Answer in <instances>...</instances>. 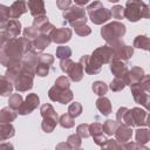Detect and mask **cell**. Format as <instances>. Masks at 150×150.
I'll return each instance as SVG.
<instances>
[{
	"label": "cell",
	"instance_id": "cell-55",
	"mask_svg": "<svg viewBox=\"0 0 150 150\" xmlns=\"http://www.w3.org/2000/svg\"><path fill=\"white\" fill-rule=\"evenodd\" d=\"M56 149H57V150H59V149H70V146H69V144H68L67 142H63V143L57 144V145H56Z\"/></svg>",
	"mask_w": 150,
	"mask_h": 150
},
{
	"label": "cell",
	"instance_id": "cell-33",
	"mask_svg": "<svg viewBox=\"0 0 150 150\" xmlns=\"http://www.w3.org/2000/svg\"><path fill=\"white\" fill-rule=\"evenodd\" d=\"M120 123L117 121H112V120H107L104 123H103V132L108 136H112L115 135L117 128H118Z\"/></svg>",
	"mask_w": 150,
	"mask_h": 150
},
{
	"label": "cell",
	"instance_id": "cell-11",
	"mask_svg": "<svg viewBox=\"0 0 150 150\" xmlns=\"http://www.w3.org/2000/svg\"><path fill=\"white\" fill-rule=\"evenodd\" d=\"M130 89H131V94L135 102L143 105L146 110L150 111V95L146 94V91L142 88V86L139 83H136V84H132Z\"/></svg>",
	"mask_w": 150,
	"mask_h": 150
},
{
	"label": "cell",
	"instance_id": "cell-50",
	"mask_svg": "<svg viewBox=\"0 0 150 150\" xmlns=\"http://www.w3.org/2000/svg\"><path fill=\"white\" fill-rule=\"evenodd\" d=\"M124 149H131V150H134V149L148 150V148L145 146V144H141V143H138V142H131V143L127 142V143H124Z\"/></svg>",
	"mask_w": 150,
	"mask_h": 150
},
{
	"label": "cell",
	"instance_id": "cell-45",
	"mask_svg": "<svg viewBox=\"0 0 150 150\" xmlns=\"http://www.w3.org/2000/svg\"><path fill=\"white\" fill-rule=\"evenodd\" d=\"M89 132L90 136H98L101 134H103V125L98 122H94L91 124H89Z\"/></svg>",
	"mask_w": 150,
	"mask_h": 150
},
{
	"label": "cell",
	"instance_id": "cell-37",
	"mask_svg": "<svg viewBox=\"0 0 150 150\" xmlns=\"http://www.w3.org/2000/svg\"><path fill=\"white\" fill-rule=\"evenodd\" d=\"M59 123L62 128H66V129H69V128H73L75 125V122H74V117L70 116L68 112L67 114H63L60 116L59 118Z\"/></svg>",
	"mask_w": 150,
	"mask_h": 150
},
{
	"label": "cell",
	"instance_id": "cell-4",
	"mask_svg": "<svg viewBox=\"0 0 150 150\" xmlns=\"http://www.w3.org/2000/svg\"><path fill=\"white\" fill-rule=\"evenodd\" d=\"M87 13L89 15L90 21L94 25H102L111 18V11L105 8L100 1L91 2L87 7Z\"/></svg>",
	"mask_w": 150,
	"mask_h": 150
},
{
	"label": "cell",
	"instance_id": "cell-29",
	"mask_svg": "<svg viewBox=\"0 0 150 150\" xmlns=\"http://www.w3.org/2000/svg\"><path fill=\"white\" fill-rule=\"evenodd\" d=\"M14 89V84L12 81H9L5 75L0 79V94L1 96H9Z\"/></svg>",
	"mask_w": 150,
	"mask_h": 150
},
{
	"label": "cell",
	"instance_id": "cell-25",
	"mask_svg": "<svg viewBox=\"0 0 150 150\" xmlns=\"http://www.w3.org/2000/svg\"><path fill=\"white\" fill-rule=\"evenodd\" d=\"M131 114H132V118L135 122V127H144L146 125V111L144 109H141L138 107H135L131 109Z\"/></svg>",
	"mask_w": 150,
	"mask_h": 150
},
{
	"label": "cell",
	"instance_id": "cell-44",
	"mask_svg": "<svg viewBox=\"0 0 150 150\" xmlns=\"http://www.w3.org/2000/svg\"><path fill=\"white\" fill-rule=\"evenodd\" d=\"M124 7H122L121 5H115L110 11H111V16L114 19H117V20H121L123 19L125 15H124Z\"/></svg>",
	"mask_w": 150,
	"mask_h": 150
},
{
	"label": "cell",
	"instance_id": "cell-60",
	"mask_svg": "<svg viewBox=\"0 0 150 150\" xmlns=\"http://www.w3.org/2000/svg\"><path fill=\"white\" fill-rule=\"evenodd\" d=\"M149 52H150V50H149Z\"/></svg>",
	"mask_w": 150,
	"mask_h": 150
},
{
	"label": "cell",
	"instance_id": "cell-28",
	"mask_svg": "<svg viewBox=\"0 0 150 150\" xmlns=\"http://www.w3.org/2000/svg\"><path fill=\"white\" fill-rule=\"evenodd\" d=\"M15 135V129L11 123H0V139L4 142Z\"/></svg>",
	"mask_w": 150,
	"mask_h": 150
},
{
	"label": "cell",
	"instance_id": "cell-17",
	"mask_svg": "<svg viewBox=\"0 0 150 150\" xmlns=\"http://www.w3.org/2000/svg\"><path fill=\"white\" fill-rule=\"evenodd\" d=\"M144 69L141 68V67H132L130 70H128V73L124 75V81H125V84L131 87L132 84H136V83H139L141 80L143 79L144 76Z\"/></svg>",
	"mask_w": 150,
	"mask_h": 150
},
{
	"label": "cell",
	"instance_id": "cell-15",
	"mask_svg": "<svg viewBox=\"0 0 150 150\" xmlns=\"http://www.w3.org/2000/svg\"><path fill=\"white\" fill-rule=\"evenodd\" d=\"M33 26L39 30L40 34L50 35V33L55 29V26L49 22V19L47 18V15H42V16L35 18L34 21H33Z\"/></svg>",
	"mask_w": 150,
	"mask_h": 150
},
{
	"label": "cell",
	"instance_id": "cell-36",
	"mask_svg": "<svg viewBox=\"0 0 150 150\" xmlns=\"http://www.w3.org/2000/svg\"><path fill=\"white\" fill-rule=\"evenodd\" d=\"M108 86L103 81H95L93 83V91L98 96H104L108 91Z\"/></svg>",
	"mask_w": 150,
	"mask_h": 150
},
{
	"label": "cell",
	"instance_id": "cell-14",
	"mask_svg": "<svg viewBox=\"0 0 150 150\" xmlns=\"http://www.w3.org/2000/svg\"><path fill=\"white\" fill-rule=\"evenodd\" d=\"M73 32L70 28L67 27H61V28H55L52 33H50V38L52 41L57 43V45H63L67 43L70 39H71Z\"/></svg>",
	"mask_w": 150,
	"mask_h": 150
},
{
	"label": "cell",
	"instance_id": "cell-49",
	"mask_svg": "<svg viewBox=\"0 0 150 150\" xmlns=\"http://www.w3.org/2000/svg\"><path fill=\"white\" fill-rule=\"evenodd\" d=\"M55 86L62 89H68L70 88V79H68L67 76H59L55 81Z\"/></svg>",
	"mask_w": 150,
	"mask_h": 150
},
{
	"label": "cell",
	"instance_id": "cell-18",
	"mask_svg": "<svg viewBox=\"0 0 150 150\" xmlns=\"http://www.w3.org/2000/svg\"><path fill=\"white\" fill-rule=\"evenodd\" d=\"M116 121L120 124H127L129 127H135V122L132 118L131 109H128L125 107H121L116 112Z\"/></svg>",
	"mask_w": 150,
	"mask_h": 150
},
{
	"label": "cell",
	"instance_id": "cell-54",
	"mask_svg": "<svg viewBox=\"0 0 150 150\" xmlns=\"http://www.w3.org/2000/svg\"><path fill=\"white\" fill-rule=\"evenodd\" d=\"M93 138H94V142H95V144H97L98 146H102V145H103V144H104V143L108 141L103 134H101V135H98V136H94Z\"/></svg>",
	"mask_w": 150,
	"mask_h": 150
},
{
	"label": "cell",
	"instance_id": "cell-22",
	"mask_svg": "<svg viewBox=\"0 0 150 150\" xmlns=\"http://www.w3.org/2000/svg\"><path fill=\"white\" fill-rule=\"evenodd\" d=\"M128 70V66L122 60H112L110 62V71L115 75V77H124Z\"/></svg>",
	"mask_w": 150,
	"mask_h": 150
},
{
	"label": "cell",
	"instance_id": "cell-59",
	"mask_svg": "<svg viewBox=\"0 0 150 150\" xmlns=\"http://www.w3.org/2000/svg\"><path fill=\"white\" fill-rule=\"evenodd\" d=\"M108 1H109V2H118L120 0H108Z\"/></svg>",
	"mask_w": 150,
	"mask_h": 150
},
{
	"label": "cell",
	"instance_id": "cell-56",
	"mask_svg": "<svg viewBox=\"0 0 150 150\" xmlns=\"http://www.w3.org/2000/svg\"><path fill=\"white\" fill-rule=\"evenodd\" d=\"M75 1V5H77V6H84V5H87L90 0H74Z\"/></svg>",
	"mask_w": 150,
	"mask_h": 150
},
{
	"label": "cell",
	"instance_id": "cell-53",
	"mask_svg": "<svg viewBox=\"0 0 150 150\" xmlns=\"http://www.w3.org/2000/svg\"><path fill=\"white\" fill-rule=\"evenodd\" d=\"M56 6L61 11H66L71 6V0H56Z\"/></svg>",
	"mask_w": 150,
	"mask_h": 150
},
{
	"label": "cell",
	"instance_id": "cell-52",
	"mask_svg": "<svg viewBox=\"0 0 150 150\" xmlns=\"http://www.w3.org/2000/svg\"><path fill=\"white\" fill-rule=\"evenodd\" d=\"M139 84L142 86V88H143L146 93L150 94V75H144L143 79L141 80Z\"/></svg>",
	"mask_w": 150,
	"mask_h": 150
},
{
	"label": "cell",
	"instance_id": "cell-30",
	"mask_svg": "<svg viewBox=\"0 0 150 150\" xmlns=\"http://www.w3.org/2000/svg\"><path fill=\"white\" fill-rule=\"evenodd\" d=\"M134 48H138L142 50H150V38L146 35H137L134 39Z\"/></svg>",
	"mask_w": 150,
	"mask_h": 150
},
{
	"label": "cell",
	"instance_id": "cell-20",
	"mask_svg": "<svg viewBox=\"0 0 150 150\" xmlns=\"http://www.w3.org/2000/svg\"><path fill=\"white\" fill-rule=\"evenodd\" d=\"M28 11L27 8V4L25 0H16L14 1L11 6H9V14H11V19H18L20 18L22 14H25Z\"/></svg>",
	"mask_w": 150,
	"mask_h": 150
},
{
	"label": "cell",
	"instance_id": "cell-41",
	"mask_svg": "<svg viewBox=\"0 0 150 150\" xmlns=\"http://www.w3.org/2000/svg\"><path fill=\"white\" fill-rule=\"evenodd\" d=\"M82 110H83L82 104L79 103V102H74V103H71V104L68 107V114H69L70 116H73L74 118H75V117H79V116L82 114Z\"/></svg>",
	"mask_w": 150,
	"mask_h": 150
},
{
	"label": "cell",
	"instance_id": "cell-48",
	"mask_svg": "<svg viewBox=\"0 0 150 150\" xmlns=\"http://www.w3.org/2000/svg\"><path fill=\"white\" fill-rule=\"evenodd\" d=\"M76 132L81 136V138H88L90 136V132H89V124L87 123H82L80 125L76 127Z\"/></svg>",
	"mask_w": 150,
	"mask_h": 150
},
{
	"label": "cell",
	"instance_id": "cell-24",
	"mask_svg": "<svg viewBox=\"0 0 150 150\" xmlns=\"http://www.w3.org/2000/svg\"><path fill=\"white\" fill-rule=\"evenodd\" d=\"M52 42V38L48 34H40L38 38L33 40V47L36 52H42L45 50Z\"/></svg>",
	"mask_w": 150,
	"mask_h": 150
},
{
	"label": "cell",
	"instance_id": "cell-12",
	"mask_svg": "<svg viewBox=\"0 0 150 150\" xmlns=\"http://www.w3.org/2000/svg\"><path fill=\"white\" fill-rule=\"evenodd\" d=\"M54 63V56L50 54H40L39 62L36 66L35 75L40 77H45L49 74V70L52 68V64Z\"/></svg>",
	"mask_w": 150,
	"mask_h": 150
},
{
	"label": "cell",
	"instance_id": "cell-16",
	"mask_svg": "<svg viewBox=\"0 0 150 150\" xmlns=\"http://www.w3.org/2000/svg\"><path fill=\"white\" fill-rule=\"evenodd\" d=\"M40 52H36V50H30L28 53L25 54V56L22 57V64L23 67L34 73L35 74V70H36V66H38V62H39V57H40Z\"/></svg>",
	"mask_w": 150,
	"mask_h": 150
},
{
	"label": "cell",
	"instance_id": "cell-19",
	"mask_svg": "<svg viewBox=\"0 0 150 150\" xmlns=\"http://www.w3.org/2000/svg\"><path fill=\"white\" fill-rule=\"evenodd\" d=\"M27 5H28V9L32 16L38 18V16L46 15V8H45L43 0H28Z\"/></svg>",
	"mask_w": 150,
	"mask_h": 150
},
{
	"label": "cell",
	"instance_id": "cell-39",
	"mask_svg": "<svg viewBox=\"0 0 150 150\" xmlns=\"http://www.w3.org/2000/svg\"><path fill=\"white\" fill-rule=\"evenodd\" d=\"M67 143L69 144V146H70V149H80L81 148V143H82V141H81V136L76 132V134H73V135H70V136H68V138H67Z\"/></svg>",
	"mask_w": 150,
	"mask_h": 150
},
{
	"label": "cell",
	"instance_id": "cell-3",
	"mask_svg": "<svg viewBox=\"0 0 150 150\" xmlns=\"http://www.w3.org/2000/svg\"><path fill=\"white\" fill-rule=\"evenodd\" d=\"M124 15L130 22H137L142 18L150 19V5L142 0H127Z\"/></svg>",
	"mask_w": 150,
	"mask_h": 150
},
{
	"label": "cell",
	"instance_id": "cell-43",
	"mask_svg": "<svg viewBox=\"0 0 150 150\" xmlns=\"http://www.w3.org/2000/svg\"><path fill=\"white\" fill-rule=\"evenodd\" d=\"M9 19H11L9 7H7L5 5H0V26L6 23Z\"/></svg>",
	"mask_w": 150,
	"mask_h": 150
},
{
	"label": "cell",
	"instance_id": "cell-13",
	"mask_svg": "<svg viewBox=\"0 0 150 150\" xmlns=\"http://www.w3.org/2000/svg\"><path fill=\"white\" fill-rule=\"evenodd\" d=\"M39 103H40V98H39L38 94H34V93L28 94L16 111L19 115H28L39 107Z\"/></svg>",
	"mask_w": 150,
	"mask_h": 150
},
{
	"label": "cell",
	"instance_id": "cell-26",
	"mask_svg": "<svg viewBox=\"0 0 150 150\" xmlns=\"http://www.w3.org/2000/svg\"><path fill=\"white\" fill-rule=\"evenodd\" d=\"M96 108L98 109V111L102 115L108 116L111 112V103H110V100L107 98V97H104V96H100L96 100Z\"/></svg>",
	"mask_w": 150,
	"mask_h": 150
},
{
	"label": "cell",
	"instance_id": "cell-46",
	"mask_svg": "<svg viewBox=\"0 0 150 150\" xmlns=\"http://www.w3.org/2000/svg\"><path fill=\"white\" fill-rule=\"evenodd\" d=\"M102 149H124V144L117 139H108L102 146Z\"/></svg>",
	"mask_w": 150,
	"mask_h": 150
},
{
	"label": "cell",
	"instance_id": "cell-6",
	"mask_svg": "<svg viewBox=\"0 0 150 150\" xmlns=\"http://www.w3.org/2000/svg\"><path fill=\"white\" fill-rule=\"evenodd\" d=\"M64 21H67L71 27H75L77 25H83L87 22V13L86 9L82 6H70L68 9L63 11L62 13Z\"/></svg>",
	"mask_w": 150,
	"mask_h": 150
},
{
	"label": "cell",
	"instance_id": "cell-5",
	"mask_svg": "<svg viewBox=\"0 0 150 150\" xmlns=\"http://www.w3.org/2000/svg\"><path fill=\"white\" fill-rule=\"evenodd\" d=\"M125 32H127L125 25L122 23V22H120V21L109 22L108 25H105V26H103L101 28V35H102L103 40L107 43L123 38L124 34H125Z\"/></svg>",
	"mask_w": 150,
	"mask_h": 150
},
{
	"label": "cell",
	"instance_id": "cell-1",
	"mask_svg": "<svg viewBox=\"0 0 150 150\" xmlns=\"http://www.w3.org/2000/svg\"><path fill=\"white\" fill-rule=\"evenodd\" d=\"M35 50L33 47V40L27 38H14L1 45L0 49V62L2 66L8 67L14 62L22 60L26 53Z\"/></svg>",
	"mask_w": 150,
	"mask_h": 150
},
{
	"label": "cell",
	"instance_id": "cell-7",
	"mask_svg": "<svg viewBox=\"0 0 150 150\" xmlns=\"http://www.w3.org/2000/svg\"><path fill=\"white\" fill-rule=\"evenodd\" d=\"M1 32H0V40L1 45L6 41L18 38L21 33V22L18 19H9L6 23L1 25Z\"/></svg>",
	"mask_w": 150,
	"mask_h": 150
},
{
	"label": "cell",
	"instance_id": "cell-35",
	"mask_svg": "<svg viewBox=\"0 0 150 150\" xmlns=\"http://www.w3.org/2000/svg\"><path fill=\"white\" fill-rule=\"evenodd\" d=\"M22 102H23V100H22V96L19 94V91L16 94H12L8 98V105L14 110H18L20 108V105L22 104Z\"/></svg>",
	"mask_w": 150,
	"mask_h": 150
},
{
	"label": "cell",
	"instance_id": "cell-2",
	"mask_svg": "<svg viewBox=\"0 0 150 150\" xmlns=\"http://www.w3.org/2000/svg\"><path fill=\"white\" fill-rule=\"evenodd\" d=\"M112 60H115L114 50L112 48L107 45L96 48L91 55H83L80 59V62L82 63L84 71L89 75H95L101 71L102 64L110 63Z\"/></svg>",
	"mask_w": 150,
	"mask_h": 150
},
{
	"label": "cell",
	"instance_id": "cell-10",
	"mask_svg": "<svg viewBox=\"0 0 150 150\" xmlns=\"http://www.w3.org/2000/svg\"><path fill=\"white\" fill-rule=\"evenodd\" d=\"M48 97L54 102L66 104V103H69L74 98V94L70 90V88L62 89V88H59V87L54 86L48 90Z\"/></svg>",
	"mask_w": 150,
	"mask_h": 150
},
{
	"label": "cell",
	"instance_id": "cell-21",
	"mask_svg": "<svg viewBox=\"0 0 150 150\" xmlns=\"http://www.w3.org/2000/svg\"><path fill=\"white\" fill-rule=\"evenodd\" d=\"M132 136V128L127 125V124H120L116 132H115V137L118 142L121 143H127L131 139Z\"/></svg>",
	"mask_w": 150,
	"mask_h": 150
},
{
	"label": "cell",
	"instance_id": "cell-38",
	"mask_svg": "<svg viewBox=\"0 0 150 150\" xmlns=\"http://www.w3.org/2000/svg\"><path fill=\"white\" fill-rule=\"evenodd\" d=\"M125 81H124V77H115L110 84H109V88L111 91H121L124 89L125 87Z\"/></svg>",
	"mask_w": 150,
	"mask_h": 150
},
{
	"label": "cell",
	"instance_id": "cell-23",
	"mask_svg": "<svg viewBox=\"0 0 150 150\" xmlns=\"http://www.w3.org/2000/svg\"><path fill=\"white\" fill-rule=\"evenodd\" d=\"M67 74H68V76H69V79L71 81L79 82V81L82 80V77L84 75V68H83V66H82V63L80 61L79 62H74L71 64V67L69 68Z\"/></svg>",
	"mask_w": 150,
	"mask_h": 150
},
{
	"label": "cell",
	"instance_id": "cell-42",
	"mask_svg": "<svg viewBox=\"0 0 150 150\" xmlns=\"http://www.w3.org/2000/svg\"><path fill=\"white\" fill-rule=\"evenodd\" d=\"M75 33L79 35V36H88L90 33H91V28L89 26H87L86 23L83 25H77L75 27H73Z\"/></svg>",
	"mask_w": 150,
	"mask_h": 150
},
{
	"label": "cell",
	"instance_id": "cell-40",
	"mask_svg": "<svg viewBox=\"0 0 150 150\" xmlns=\"http://www.w3.org/2000/svg\"><path fill=\"white\" fill-rule=\"evenodd\" d=\"M71 56V49L67 46H60L56 48V57L60 60L69 59Z\"/></svg>",
	"mask_w": 150,
	"mask_h": 150
},
{
	"label": "cell",
	"instance_id": "cell-8",
	"mask_svg": "<svg viewBox=\"0 0 150 150\" xmlns=\"http://www.w3.org/2000/svg\"><path fill=\"white\" fill-rule=\"evenodd\" d=\"M112 50H114V55H115V60H122V61H128L132 55H134V47L128 46L123 42V40L118 39L115 41H111L108 43Z\"/></svg>",
	"mask_w": 150,
	"mask_h": 150
},
{
	"label": "cell",
	"instance_id": "cell-32",
	"mask_svg": "<svg viewBox=\"0 0 150 150\" xmlns=\"http://www.w3.org/2000/svg\"><path fill=\"white\" fill-rule=\"evenodd\" d=\"M135 137H136V142H138V143H141V144H146V143L150 141V130L139 127V128L136 130Z\"/></svg>",
	"mask_w": 150,
	"mask_h": 150
},
{
	"label": "cell",
	"instance_id": "cell-57",
	"mask_svg": "<svg viewBox=\"0 0 150 150\" xmlns=\"http://www.w3.org/2000/svg\"><path fill=\"white\" fill-rule=\"evenodd\" d=\"M0 148H1V149H5V148H7V149H13V145H11V144H1Z\"/></svg>",
	"mask_w": 150,
	"mask_h": 150
},
{
	"label": "cell",
	"instance_id": "cell-51",
	"mask_svg": "<svg viewBox=\"0 0 150 150\" xmlns=\"http://www.w3.org/2000/svg\"><path fill=\"white\" fill-rule=\"evenodd\" d=\"M74 63V61H71L70 60V57L69 59H63V60H61L60 61V67H61V70L63 71V73H68V70H69V68L71 67V64Z\"/></svg>",
	"mask_w": 150,
	"mask_h": 150
},
{
	"label": "cell",
	"instance_id": "cell-58",
	"mask_svg": "<svg viewBox=\"0 0 150 150\" xmlns=\"http://www.w3.org/2000/svg\"><path fill=\"white\" fill-rule=\"evenodd\" d=\"M146 125L150 128V114L146 116Z\"/></svg>",
	"mask_w": 150,
	"mask_h": 150
},
{
	"label": "cell",
	"instance_id": "cell-34",
	"mask_svg": "<svg viewBox=\"0 0 150 150\" xmlns=\"http://www.w3.org/2000/svg\"><path fill=\"white\" fill-rule=\"evenodd\" d=\"M57 123H59V121H56V120H54L52 117H43V120L41 122V128H42V130L45 132L49 134V132L54 131V129H55Z\"/></svg>",
	"mask_w": 150,
	"mask_h": 150
},
{
	"label": "cell",
	"instance_id": "cell-27",
	"mask_svg": "<svg viewBox=\"0 0 150 150\" xmlns=\"http://www.w3.org/2000/svg\"><path fill=\"white\" fill-rule=\"evenodd\" d=\"M16 116H18V111L12 109L9 105L2 108L0 111V123H11L16 118Z\"/></svg>",
	"mask_w": 150,
	"mask_h": 150
},
{
	"label": "cell",
	"instance_id": "cell-47",
	"mask_svg": "<svg viewBox=\"0 0 150 150\" xmlns=\"http://www.w3.org/2000/svg\"><path fill=\"white\" fill-rule=\"evenodd\" d=\"M40 35L39 30L34 27V26H30V27H26L23 29V36L29 39V40H34L35 38H38Z\"/></svg>",
	"mask_w": 150,
	"mask_h": 150
},
{
	"label": "cell",
	"instance_id": "cell-9",
	"mask_svg": "<svg viewBox=\"0 0 150 150\" xmlns=\"http://www.w3.org/2000/svg\"><path fill=\"white\" fill-rule=\"evenodd\" d=\"M34 73L27 70L26 68L23 69V71L14 80L13 84L16 91L19 93H25L28 91L33 88V81H34Z\"/></svg>",
	"mask_w": 150,
	"mask_h": 150
},
{
	"label": "cell",
	"instance_id": "cell-31",
	"mask_svg": "<svg viewBox=\"0 0 150 150\" xmlns=\"http://www.w3.org/2000/svg\"><path fill=\"white\" fill-rule=\"evenodd\" d=\"M40 115L42 116V118L43 117H52V118H54L56 121H59V118H60L59 115H57V112L53 108V105L49 104V103H45V104L41 105V108H40Z\"/></svg>",
	"mask_w": 150,
	"mask_h": 150
}]
</instances>
